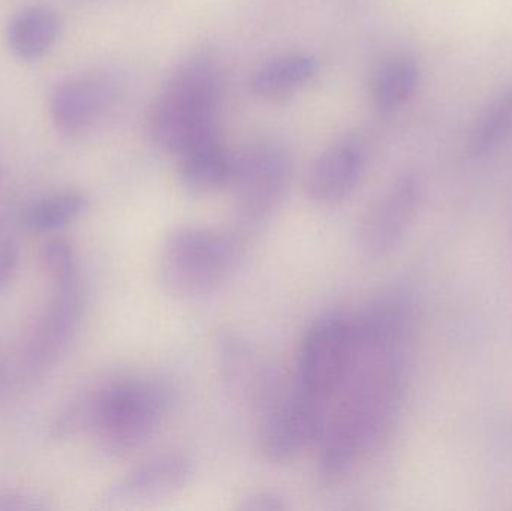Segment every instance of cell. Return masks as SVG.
Segmentation results:
<instances>
[{"label": "cell", "mask_w": 512, "mask_h": 511, "mask_svg": "<svg viewBox=\"0 0 512 511\" xmlns=\"http://www.w3.org/2000/svg\"><path fill=\"white\" fill-rule=\"evenodd\" d=\"M222 74L209 51H197L174 68L149 111V135L165 152L182 155L218 135Z\"/></svg>", "instance_id": "cell-1"}, {"label": "cell", "mask_w": 512, "mask_h": 511, "mask_svg": "<svg viewBox=\"0 0 512 511\" xmlns=\"http://www.w3.org/2000/svg\"><path fill=\"white\" fill-rule=\"evenodd\" d=\"M86 432L111 456H125L152 438L174 404L167 381L126 377L81 396Z\"/></svg>", "instance_id": "cell-2"}, {"label": "cell", "mask_w": 512, "mask_h": 511, "mask_svg": "<svg viewBox=\"0 0 512 511\" xmlns=\"http://www.w3.org/2000/svg\"><path fill=\"white\" fill-rule=\"evenodd\" d=\"M242 246L234 234L180 227L162 246L159 278L171 296L195 300L221 290L239 269Z\"/></svg>", "instance_id": "cell-3"}, {"label": "cell", "mask_w": 512, "mask_h": 511, "mask_svg": "<svg viewBox=\"0 0 512 511\" xmlns=\"http://www.w3.org/2000/svg\"><path fill=\"white\" fill-rule=\"evenodd\" d=\"M354 359V320L340 312L322 315L304 333L295 387L328 407L348 380Z\"/></svg>", "instance_id": "cell-4"}, {"label": "cell", "mask_w": 512, "mask_h": 511, "mask_svg": "<svg viewBox=\"0 0 512 511\" xmlns=\"http://www.w3.org/2000/svg\"><path fill=\"white\" fill-rule=\"evenodd\" d=\"M288 180V156L277 144L262 141L237 156L230 186L234 221L242 233H252L270 221Z\"/></svg>", "instance_id": "cell-5"}, {"label": "cell", "mask_w": 512, "mask_h": 511, "mask_svg": "<svg viewBox=\"0 0 512 511\" xmlns=\"http://www.w3.org/2000/svg\"><path fill=\"white\" fill-rule=\"evenodd\" d=\"M327 405L292 387L259 413L258 446L262 456L274 464L297 458L327 426Z\"/></svg>", "instance_id": "cell-6"}, {"label": "cell", "mask_w": 512, "mask_h": 511, "mask_svg": "<svg viewBox=\"0 0 512 511\" xmlns=\"http://www.w3.org/2000/svg\"><path fill=\"white\" fill-rule=\"evenodd\" d=\"M423 197L421 179L415 173L397 177L367 207L355 231L361 254L381 258L390 254L408 233Z\"/></svg>", "instance_id": "cell-7"}, {"label": "cell", "mask_w": 512, "mask_h": 511, "mask_svg": "<svg viewBox=\"0 0 512 511\" xmlns=\"http://www.w3.org/2000/svg\"><path fill=\"white\" fill-rule=\"evenodd\" d=\"M219 371L228 392L261 413L286 387L279 372L236 333L225 332L216 341Z\"/></svg>", "instance_id": "cell-8"}, {"label": "cell", "mask_w": 512, "mask_h": 511, "mask_svg": "<svg viewBox=\"0 0 512 511\" xmlns=\"http://www.w3.org/2000/svg\"><path fill=\"white\" fill-rule=\"evenodd\" d=\"M114 84L101 75L62 78L48 96V113L54 129L63 137L86 134L110 108Z\"/></svg>", "instance_id": "cell-9"}, {"label": "cell", "mask_w": 512, "mask_h": 511, "mask_svg": "<svg viewBox=\"0 0 512 511\" xmlns=\"http://www.w3.org/2000/svg\"><path fill=\"white\" fill-rule=\"evenodd\" d=\"M83 312V294L78 281L57 285L54 299L38 318L24 344V365L32 372H44L63 353Z\"/></svg>", "instance_id": "cell-10"}, {"label": "cell", "mask_w": 512, "mask_h": 511, "mask_svg": "<svg viewBox=\"0 0 512 511\" xmlns=\"http://www.w3.org/2000/svg\"><path fill=\"white\" fill-rule=\"evenodd\" d=\"M363 171L364 153L360 143L337 141L313 161L307 173V197L324 206L340 203L355 191Z\"/></svg>", "instance_id": "cell-11"}, {"label": "cell", "mask_w": 512, "mask_h": 511, "mask_svg": "<svg viewBox=\"0 0 512 511\" xmlns=\"http://www.w3.org/2000/svg\"><path fill=\"white\" fill-rule=\"evenodd\" d=\"M194 465L182 453H165L147 459L120 480L110 492V500H149L165 497L188 485Z\"/></svg>", "instance_id": "cell-12"}, {"label": "cell", "mask_w": 512, "mask_h": 511, "mask_svg": "<svg viewBox=\"0 0 512 511\" xmlns=\"http://www.w3.org/2000/svg\"><path fill=\"white\" fill-rule=\"evenodd\" d=\"M59 12L48 5H27L9 18L5 29L6 47L21 62H38L47 56L62 35Z\"/></svg>", "instance_id": "cell-13"}, {"label": "cell", "mask_w": 512, "mask_h": 511, "mask_svg": "<svg viewBox=\"0 0 512 511\" xmlns=\"http://www.w3.org/2000/svg\"><path fill=\"white\" fill-rule=\"evenodd\" d=\"M179 158L180 183L191 194H213L230 186L236 156L219 140V134L189 147Z\"/></svg>", "instance_id": "cell-14"}, {"label": "cell", "mask_w": 512, "mask_h": 511, "mask_svg": "<svg viewBox=\"0 0 512 511\" xmlns=\"http://www.w3.org/2000/svg\"><path fill=\"white\" fill-rule=\"evenodd\" d=\"M316 74L318 60L310 54H282L255 69L251 77V90L265 101H280L306 87Z\"/></svg>", "instance_id": "cell-15"}, {"label": "cell", "mask_w": 512, "mask_h": 511, "mask_svg": "<svg viewBox=\"0 0 512 511\" xmlns=\"http://www.w3.org/2000/svg\"><path fill=\"white\" fill-rule=\"evenodd\" d=\"M420 66L406 54L385 57L376 66L370 80L373 107L381 113H393L402 108L417 92Z\"/></svg>", "instance_id": "cell-16"}, {"label": "cell", "mask_w": 512, "mask_h": 511, "mask_svg": "<svg viewBox=\"0 0 512 511\" xmlns=\"http://www.w3.org/2000/svg\"><path fill=\"white\" fill-rule=\"evenodd\" d=\"M512 135V86L499 93L472 125L468 150L472 156L489 155Z\"/></svg>", "instance_id": "cell-17"}, {"label": "cell", "mask_w": 512, "mask_h": 511, "mask_svg": "<svg viewBox=\"0 0 512 511\" xmlns=\"http://www.w3.org/2000/svg\"><path fill=\"white\" fill-rule=\"evenodd\" d=\"M89 209V198L84 192L68 191L48 195L29 207L24 222L32 231H53L71 224Z\"/></svg>", "instance_id": "cell-18"}, {"label": "cell", "mask_w": 512, "mask_h": 511, "mask_svg": "<svg viewBox=\"0 0 512 511\" xmlns=\"http://www.w3.org/2000/svg\"><path fill=\"white\" fill-rule=\"evenodd\" d=\"M42 267L47 275L53 279L54 284L66 285L77 281V260L75 252L68 242L62 239H53L44 243L39 252Z\"/></svg>", "instance_id": "cell-19"}, {"label": "cell", "mask_w": 512, "mask_h": 511, "mask_svg": "<svg viewBox=\"0 0 512 511\" xmlns=\"http://www.w3.org/2000/svg\"><path fill=\"white\" fill-rule=\"evenodd\" d=\"M288 509L283 497L274 492H256L249 495L240 503L239 510L243 511H282Z\"/></svg>", "instance_id": "cell-20"}, {"label": "cell", "mask_w": 512, "mask_h": 511, "mask_svg": "<svg viewBox=\"0 0 512 511\" xmlns=\"http://www.w3.org/2000/svg\"><path fill=\"white\" fill-rule=\"evenodd\" d=\"M18 246L9 239L0 240V288L6 287L14 278L18 267Z\"/></svg>", "instance_id": "cell-21"}, {"label": "cell", "mask_w": 512, "mask_h": 511, "mask_svg": "<svg viewBox=\"0 0 512 511\" xmlns=\"http://www.w3.org/2000/svg\"><path fill=\"white\" fill-rule=\"evenodd\" d=\"M0 180H2V168H0Z\"/></svg>", "instance_id": "cell-22"}]
</instances>
